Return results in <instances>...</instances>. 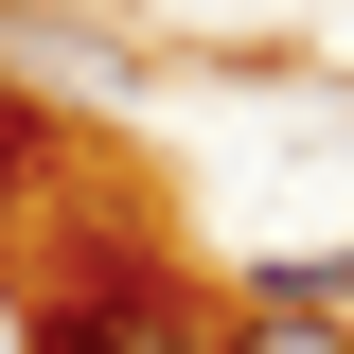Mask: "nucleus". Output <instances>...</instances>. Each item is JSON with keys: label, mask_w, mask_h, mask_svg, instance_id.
<instances>
[{"label": "nucleus", "mask_w": 354, "mask_h": 354, "mask_svg": "<svg viewBox=\"0 0 354 354\" xmlns=\"http://www.w3.org/2000/svg\"><path fill=\"white\" fill-rule=\"evenodd\" d=\"M36 160H53V142H36V106H0V213L36 195Z\"/></svg>", "instance_id": "7ed1b4c3"}, {"label": "nucleus", "mask_w": 354, "mask_h": 354, "mask_svg": "<svg viewBox=\"0 0 354 354\" xmlns=\"http://www.w3.org/2000/svg\"><path fill=\"white\" fill-rule=\"evenodd\" d=\"M18 354H230V301L177 283V248L142 213H88L71 248H53L36 319H18Z\"/></svg>", "instance_id": "f257e3e1"}, {"label": "nucleus", "mask_w": 354, "mask_h": 354, "mask_svg": "<svg viewBox=\"0 0 354 354\" xmlns=\"http://www.w3.org/2000/svg\"><path fill=\"white\" fill-rule=\"evenodd\" d=\"M230 354H354V248L337 266H248L230 283Z\"/></svg>", "instance_id": "f03ea898"}]
</instances>
